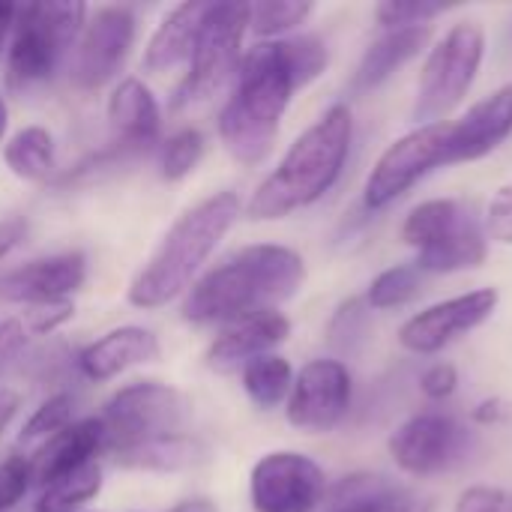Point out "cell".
<instances>
[{"instance_id": "obj_48", "label": "cell", "mask_w": 512, "mask_h": 512, "mask_svg": "<svg viewBox=\"0 0 512 512\" xmlns=\"http://www.w3.org/2000/svg\"><path fill=\"white\" fill-rule=\"evenodd\" d=\"M411 512H435V507H432V504H414V510Z\"/></svg>"}, {"instance_id": "obj_8", "label": "cell", "mask_w": 512, "mask_h": 512, "mask_svg": "<svg viewBox=\"0 0 512 512\" xmlns=\"http://www.w3.org/2000/svg\"><path fill=\"white\" fill-rule=\"evenodd\" d=\"M249 30V3H210L183 84L174 93V108L210 99L231 75L240 72V48Z\"/></svg>"}, {"instance_id": "obj_38", "label": "cell", "mask_w": 512, "mask_h": 512, "mask_svg": "<svg viewBox=\"0 0 512 512\" xmlns=\"http://www.w3.org/2000/svg\"><path fill=\"white\" fill-rule=\"evenodd\" d=\"M27 345V327L18 318L0 321V384L9 378V372L18 366L21 351Z\"/></svg>"}, {"instance_id": "obj_42", "label": "cell", "mask_w": 512, "mask_h": 512, "mask_svg": "<svg viewBox=\"0 0 512 512\" xmlns=\"http://www.w3.org/2000/svg\"><path fill=\"white\" fill-rule=\"evenodd\" d=\"M504 414H507V408H504L501 399H486V402H480V405L474 408V420H477V423H486V426L504 420Z\"/></svg>"}, {"instance_id": "obj_11", "label": "cell", "mask_w": 512, "mask_h": 512, "mask_svg": "<svg viewBox=\"0 0 512 512\" xmlns=\"http://www.w3.org/2000/svg\"><path fill=\"white\" fill-rule=\"evenodd\" d=\"M474 432L441 411H426L405 420L390 435V456L393 462L411 477H435L459 468L468 453L474 450Z\"/></svg>"}, {"instance_id": "obj_39", "label": "cell", "mask_w": 512, "mask_h": 512, "mask_svg": "<svg viewBox=\"0 0 512 512\" xmlns=\"http://www.w3.org/2000/svg\"><path fill=\"white\" fill-rule=\"evenodd\" d=\"M456 387H459V372H456L453 363H435V366H429V369L423 372V378H420V390H423L426 399H432V402L450 399V396L456 393Z\"/></svg>"}, {"instance_id": "obj_27", "label": "cell", "mask_w": 512, "mask_h": 512, "mask_svg": "<svg viewBox=\"0 0 512 512\" xmlns=\"http://www.w3.org/2000/svg\"><path fill=\"white\" fill-rule=\"evenodd\" d=\"M291 387H294V369L279 354H267L243 366V390L261 411L282 405L291 396Z\"/></svg>"}, {"instance_id": "obj_14", "label": "cell", "mask_w": 512, "mask_h": 512, "mask_svg": "<svg viewBox=\"0 0 512 512\" xmlns=\"http://www.w3.org/2000/svg\"><path fill=\"white\" fill-rule=\"evenodd\" d=\"M498 288H477L459 297H450L444 303H435L417 315H411L402 330L399 342L411 354H438L456 339L468 336L480 324H486L498 309Z\"/></svg>"}, {"instance_id": "obj_32", "label": "cell", "mask_w": 512, "mask_h": 512, "mask_svg": "<svg viewBox=\"0 0 512 512\" xmlns=\"http://www.w3.org/2000/svg\"><path fill=\"white\" fill-rule=\"evenodd\" d=\"M204 156V135L198 129H180L174 132L162 147V177L177 183L189 177Z\"/></svg>"}, {"instance_id": "obj_1", "label": "cell", "mask_w": 512, "mask_h": 512, "mask_svg": "<svg viewBox=\"0 0 512 512\" xmlns=\"http://www.w3.org/2000/svg\"><path fill=\"white\" fill-rule=\"evenodd\" d=\"M306 282L300 252L276 243L240 249L225 264L198 279L183 303V318L192 324H234L261 312H276Z\"/></svg>"}, {"instance_id": "obj_25", "label": "cell", "mask_w": 512, "mask_h": 512, "mask_svg": "<svg viewBox=\"0 0 512 512\" xmlns=\"http://www.w3.org/2000/svg\"><path fill=\"white\" fill-rule=\"evenodd\" d=\"M408 498L411 495L399 483H393L381 474H351V477H342L336 486H327L321 507L324 512H339L387 504V501H408Z\"/></svg>"}, {"instance_id": "obj_10", "label": "cell", "mask_w": 512, "mask_h": 512, "mask_svg": "<svg viewBox=\"0 0 512 512\" xmlns=\"http://www.w3.org/2000/svg\"><path fill=\"white\" fill-rule=\"evenodd\" d=\"M450 165V120L417 126L414 132L396 138L375 162L363 201L369 210L390 207L399 195L417 186L429 171Z\"/></svg>"}, {"instance_id": "obj_45", "label": "cell", "mask_w": 512, "mask_h": 512, "mask_svg": "<svg viewBox=\"0 0 512 512\" xmlns=\"http://www.w3.org/2000/svg\"><path fill=\"white\" fill-rule=\"evenodd\" d=\"M414 501H387V504H372V507H354V510H339V512H411Z\"/></svg>"}, {"instance_id": "obj_16", "label": "cell", "mask_w": 512, "mask_h": 512, "mask_svg": "<svg viewBox=\"0 0 512 512\" xmlns=\"http://www.w3.org/2000/svg\"><path fill=\"white\" fill-rule=\"evenodd\" d=\"M87 279V261L81 252H63L30 261L0 279V297L27 306H48L69 300Z\"/></svg>"}, {"instance_id": "obj_20", "label": "cell", "mask_w": 512, "mask_h": 512, "mask_svg": "<svg viewBox=\"0 0 512 512\" xmlns=\"http://www.w3.org/2000/svg\"><path fill=\"white\" fill-rule=\"evenodd\" d=\"M159 360V339L144 327H117L78 354V369L90 381H111L132 366Z\"/></svg>"}, {"instance_id": "obj_36", "label": "cell", "mask_w": 512, "mask_h": 512, "mask_svg": "<svg viewBox=\"0 0 512 512\" xmlns=\"http://www.w3.org/2000/svg\"><path fill=\"white\" fill-rule=\"evenodd\" d=\"M486 237L501 243V246H512V183L501 186L489 207H486Z\"/></svg>"}, {"instance_id": "obj_31", "label": "cell", "mask_w": 512, "mask_h": 512, "mask_svg": "<svg viewBox=\"0 0 512 512\" xmlns=\"http://www.w3.org/2000/svg\"><path fill=\"white\" fill-rule=\"evenodd\" d=\"M369 303L363 297H351L345 300L333 318H330V327H327V342L333 345V351L339 354H354L363 348L366 336H369Z\"/></svg>"}, {"instance_id": "obj_2", "label": "cell", "mask_w": 512, "mask_h": 512, "mask_svg": "<svg viewBox=\"0 0 512 512\" xmlns=\"http://www.w3.org/2000/svg\"><path fill=\"white\" fill-rule=\"evenodd\" d=\"M300 87L288 39L255 45L243 57L237 87L219 114V138L225 150L243 165L264 162L276 144L291 96Z\"/></svg>"}, {"instance_id": "obj_7", "label": "cell", "mask_w": 512, "mask_h": 512, "mask_svg": "<svg viewBox=\"0 0 512 512\" xmlns=\"http://www.w3.org/2000/svg\"><path fill=\"white\" fill-rule=\"evenodd\" d=\"M84 15L87 6L72 0L18 6L15 36L6 60V84L12 90H27L48 81L66 48L78 39Z\"/></svg>"}, {"instance_id": "obj_13", "label": "cell", "mask_w": 512, "mask_h": 512, "mask_svg": "<svg viewBox=\"0 0 512 512\" xmlns=\"http://www.w3.org/2000/svg\"><path fill=\"white\" fill-rule=\"evenodd\" d=\"M135 42V15L129 6H102L81 33L72 57V84L84 93L105 87L126 63Z\"/></svg>"}, {"instance_id": "obj_28", "label": "cell", "mask_w": 512, "mask_h": 512, "mask_svg": "<svg viewBox=\"0 0 512 512\" xmlns=\"http://www.w3.org/2000/svg\"><path fill=\"white\" fill-rule=\"evenodd\" d=\"M102 489V468L99 462H90L48 486H42V495L36 501V512H75L93 501Z\"/></svg>"}, {"instance_id": "obj_23", "label": "cell", "mask_w": 512, "mask_h": 512, "mask_svg": "<svg viewBox=\"0 0 512 512\" xmlns=\"http://www.w3.org/2000/svg\"><path fill=\"white\" fill-rule=\"evenodd\" d=\"M429 42H432V24L387 30L384 36H378L366 48V54H363V60H360V66L354 72V90L366 93V90L381 87L396 69H402L405 63L420 57Z\"/></svg>"}, {"instance_id": "obj_34", "label": "cell", "mask_w": 512, "mask_h": 512, "mask_svg": "<svg viewBox=\"0 0 512 512\" xmlns=\"http://www.w3.org/2000/svg\"><path fill=\"white\" fill-rule=\"evenodd\" d=\"M441 12H447L444 3H432V0H384L375 6V18L381 27L396 30V27H420L435 21Z\"/></svg>"}, {"instance_id": "obj_4", "label": "cell", "mask_w": 512, "mask_h": 512, "mask_svg": "<svg viewBox=\"0 0 512 512\" xmlns=\"http://www.w3.org/2000/svg\"><path fill=\"white\" fill-rule=\"evenodd\" d=\"M240 198L237 192H216L186 210L171 231L162 237L153 258L141 267V273L129 285V303L138 309H159L180 297L204 261L216 252L225 234L240 219Z\"/></svg>"}, {"instance_id": "obj_26", "label": "cell", "mask_w": 512, "mask_h": 512, "mask_svg": "<svg viewBox=\"0 0 512 512\" xmlns=\"http://www.w3.org/2000/svg\"><path fill=\"white\" fill-rule=\"evenodd\" d=\"M3 162L21 180H30V183L48 180L51 168H54V141H51L48 129L27 126V129L15 132L3 150Z\"/></svg>"}, {"instance_id": "obj_19", "label": "cell", "mask_w": 512, "mask_h": 512, "mask_svg": "<svg viewBox=\"0 0 512 512\" xmlns=\"http://www.w3.org/2000/svg\"><path fill=\"white\" fill-rule=\"evenodd\" d=\"M108 120L114 132V144L141 156L159 138V102L150 87L138 78H126L114 87L108 99Z\"/></svg>"}, {"instance_id": "obj_44", "label": "cell", "mask_w": 512, "mask_h": 512, "mask_svg": "<svg viewBox=\"0 0 512 512\" xmlns=\"http://www.w3.org/2000/svg\"><path fill=\"white\" fill-rule=\"evenodd\" d=\"M15 18H18V6H12V3H0V54H3L6 36L15 30Z\"/></svg>"}, {"instance_id": "obj_21", "label": "cell", "mask_w": 512, "mask_h": 512, "mask_svg": "<svg viewBox=\"0 0 512 512\" xmlns=\"http://www.w3.org/2000/svg\"><path fill=\"white\" fill-rule=\"evenodd\" d=\"M99 450H105V429L99 420H81L66 426L63 432H57L54 438L45 441V447L36 453V459L30 462L33 468V480L42 486L96 462Z\"/></svg>"}, {"instance_id": "obj_43", "label": "cell", "mask_w": 512, "mask_h": 512, "mask_svg": "<svg viewBox=\"0 0 512 512\" xmlns=\"http://www.w3.org/2000/svg\"><path fill=\"white\" fill-rule=\"evenodd\" d=\"M15 411H18V396H15L12 390H3V387H0V435H3L6 426L12 423Z\"/></svg>"}, {"instance_id": "obj_33", "label": "cell", "mask_w": 512, "mask_h": 512, "mask_svg": "<svg viewBox=\"0 0 512 512\" xmlns=\"http://www.w3.org/2000/svg\"><path fill=\"white\" fill-rule=\"evenodd\" d=\"M72 408H75V402H72L69 393L51 396V399L42 402V405L36 408V414L27 420V426L21 429V438H18V441H21V444H33V441H48V438H54L57 432H63V429L69 426Z\"/></svg>"}, {"instance_id": "obj_41", "label": "cell", "mask_w": 512, "mask_h": 512, "mask_svg": "<svg viewBox=\"0 0 512 512\" xmlns=\"http://www.w3.org/2000/svg\"><path fill=\"white\" fill-rule=\"evenodd\" d=\"M27 234V222L24 219H3L0 222V261L24 240Z\"/></svg>"}, {"instance_id": "obj_35", "label": "cell", "mask_w": 512, "mask_h": 512, "mask_svg": "<svg viewBox=\"0 0 512 512\" xmlns=\"http://www.w3.org/2000/svg\"><path fill=\"white\" fill-rule=\"evenodd\" d=\"M33 468L24 456H9L0 462V512L12 510L30 489Z\"/></svg>"}, {"instance_id": "obj_15", "label": "cell", "mask_w": 512, "mask_h": 512, "mask_svg": "<svg viewBox=\"0 0 512 512\" xmlns=\"http://www.w3.org/2000/svg\"><path fill=\"white\" fill-rule=\"evenodd\" d=\"M351 408V372L342 360H312L294 375L288 423L300 432H333Z\"/></svg>"}, {"instance_id": "obj_46", "label": "cell", "mask_w": 512, "mask_h": 512, "mask_svg": "<svg viewBox=\"0 0 512 512\" xmlns=\"http://www.w3.org/2000/svg\"><path fill=\"white\" fill-rule=\"evenodd\" d=\"M171 512H216V507L210 501H183L180 507H174Z\"/></svg>"}, {"instance_id": "obj_3", "label": "cell", "mask_w": 512, "mask_h": 512, "mask_svg": "<svg viewBox=\"0 0 512 512\" xmlns=\"http://www.w3.org/2000/svg\"><path fill=\"white\" fill-rule=\"evenodd\" d=\"M354 138V114L348 105H333L312 123L276 165V171L258 186L249 201V219L270 222L285 219L324 198L339 180Z\"/></svg>"}, {"instance_id": "obj_17", "label": "cell", "mask_w": 512, "mask_h": 512, "mask_svg": "<svg viewBox=\"0 0 512 512\" xmlns=\"http://www.w3.org/2000/svg\"><path fill=\"white\" fill-rule=\"evenodd\" d=\"M512 135V84L480 99L459 120H450V165L477 162Z\"/></svg>"}, {"instance_id": "obj_29", "label": "cell", "mask_w": 512, "mask_h": 512, "mask_svg": "<svg viewBox=\"0 0 512 512\" xmlns=\"http://www.w3.org/2000/svg\"><path fill=\"white\" fill-rule=\"evenodd\" d=\"M420 282H423V273L414 267V264H396V267H387L384 273H378L366 291V303L369 309L375 312H384V309H399L405 303H411L417 294H420Z\"/></svg>"}, {"instance_id": "obj_24", "label": "cell", "mask_w": 512, "mask_h": 512, "mask_svg": "<svg viewBox=\"0 0 512 512\" xmlns=\"http://www.w3.org/2000/svg\"><path fill=\"white\" fill-rule=\"evenodd\" d=\"M210 456L207 444L192 438V435H165L153 441H141L132 447L114 450V462L120 468H135V471H153V474H174V471H189L204 465Z\"/></svg>"}, {"instance_id": "obj_18", "label": "cell", "mask_w": 512, "mask_h": 512, "mask_svg": "<svg viewBox=\"0 0 512 512\" xmlns=\"http://www.w3.org/2000/svg\"><path fill=\"white\" fill-rule=\"evenodd\" d=\"M291 336V321L282 312H261L228 324L210 345L207 363L216 372H237L258 357H267Z\"/></svg>"}, {"instance_id": "obj_30", "label": "cell", "mask_w": 512, "mask_h": 512, "mask_svg": "<svg viewBox=\"0 0 512 512\" xmlns=\"http://www.w3.org/2000/svg\"><path fill=\"white\" fill-rule=\"evenodd\" d=\"M312 15L309 0H261L249 3V30L258 36H282Z\"/></svg>"}, {"instance_id": "obj_22", "label": "cell", "mask_w": 512, "mask_h": 512, "mask_svg": "<svg viewBox=\"0 0 512 512\" xmlns=\"http://www.w3.org/2000/svg\"><path fill=\"white\" fill-rule=\"evenodd\" d=\"M207 6L210 3L189 0V3L174 6L159 21V27L153 30V36L147 42V51H144V69L150 75L171 72L180 63H189L192 60V51H195V42H198L201 24H204Z\"/></svg>"}, {"instance_id": "obj_47", "label": "cell", "mask_w": 512, "mask_h": 512, "mask_svg": "<svg viewBox=\"0 0 512 512\" xmlns=\"http://www.w3.org/2000/svg\"><path fill=\"white\" fill-rule=\"evenodd\" d=\"M6 126H9V108H6V102H3V96H0V141H3V135H6Z\"/></svg>"}, {"instance_id": "obj_37", "label": "cell", "mask_w": 512, "mask_h": 512, "mask_svg": "<svg viewBox=\"0 0 512 512\" xmlns=\"http://www.w3.org/2000/svg\"><path fill=\"white\" fill-rule=\"evenodd\" d=\"M453 512H512V498L495 486H468Z\"/></svg>"}, {"instance_id": "obj_40", "label": "cell", "mask_w": 512, "mask_h": 512, "mask_svg": "<svg viewBox=\"0 0 512 512\" xmlns=\"http://www.w3.org/2000/svg\"><path fill=\"white\" fill-rule=\"evenodd\" d=\"M72 315H75L72 300L48 303V306H30V312H27V330L36 333V336H45V333H54L60 324H66Z\"/></svg>"}, {"instance_id": "obj_6", "label": "cell", "mask_w": 512, "mask_h": 512, "mask_svg": "<svg viewBox=\"0 0 512 512\" xmlns=\"http://www.w3.org/2000/svg\"><path fill=\"white\" fill-rule=\"evenodd\" d=\"M483 54H486L483 27L477 21L453 24L444 33V39L435 42V48L423 63L411 120L417 126L444 123L447 114H453L468 96V90L474 87V78L483 66Z\"/></svg>"}, {"instance_id": "obj_12", "label": "cell", "mask_w": 512, "mask_h": 512, "mask_svg": "<svg viewBox=\"0 0 512 512\" xmlns=\"http://www.w3.org/2000/svg\"><path fill=\"white\" fill-rule=\"evenodd\" d=\"M324 492L327 477L321 465L291 450L267 453L249 477L255 512H315L324 501Z\"/></svg>"}, {"instance_id": "obj_5", "label": "cell", "mask_w": 512, "mask_h": 512, "mask_svg": "<svg viewBox=\"0 0 512 512\" xmlns=\"http://www.w3.org/2000/svg\"><path fill=\"white\" fill-rule=\"evenodd\" d=\"M402 240L417 252L414 267L432 276L474 270L489 255L486 231L474 213L453 198L417 204L402 225Z\"/></svg>"}, {"instance_id": "obj_9", "label": "cell", "mask_w": 512, "mask_h": 512, "mask_svg": "<svg viewBox=\"0 0 512 512\" xmlns=\"http://www.w3.org/2000/svg\"><path fill=\"white\" fill-rule=\"evenodd\" d=\"M192 414L189 399L159 381H138L123 390H117L99 423L105 429V450H120L132 447L141 441L165 438V435H180Z\"/></svg>"}]
</instances>
